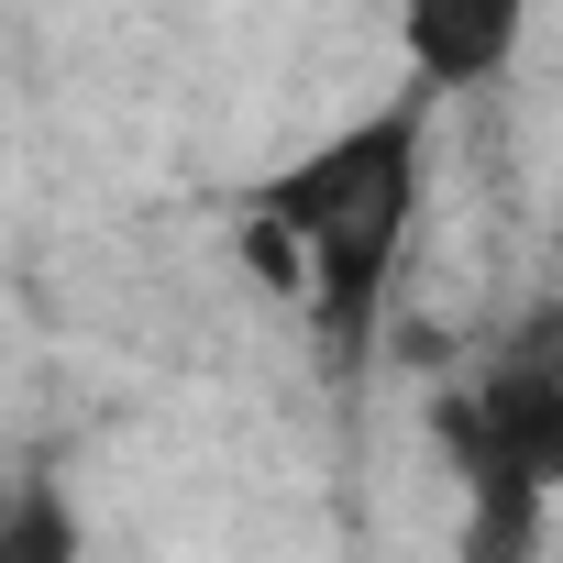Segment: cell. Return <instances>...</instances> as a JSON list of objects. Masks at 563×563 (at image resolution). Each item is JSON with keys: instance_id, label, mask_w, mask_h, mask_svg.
<instances>
[{"instance_id": "3", "label": "cell", "mask_w": 563, "mask_h": 563, "mask_svg": "<svg viewBox=\"0 0 563 563\" xmlns=\"http://www.w3.org/2000/svg\"><path fill=\"white\" fill-rule=\"evenodd\" d=\"M530 34V0H398V45H409V78L431 100H464L486 89Z\"/></svg>"}, {"instance_id": "1", "label": "cell", "mask_w": 563, "mask_h": 563, "mask_svg": "<svg viewBox=\"0 0 563 563\" xmlns=\"http://www.w3.org/2000/svg\"><path fill=\"white\" fill-rule=\"evenodd\" d=\"M420 144H431V89L343 122L299 166H276L243 210L254 265H276L310 299V343L332 376H365V354H376L398 254H409V210H420Z\"/></svg>"}, {"instance_id": "4", "label": "cell", "mask_w": 563, "mask_h": 563, "mask_svg": "<svg viewBox=\"0 0 563 563\" xmlns=\"http://www.w3.org/2000/svg\"><path fill=\"white\" fill-rule=\"evenodd\" d=\"M0 563H89V541H78V508L34 475L23 497H12V530H0Z\"/></svg>"}, {"instance_id": "2", "label": "cell", "mask_w": 563, "mask_h": 563, "mask_svg": "<svg viewBox=\"0 0 563 563\" xmlns=\"http://www.w3.org/2000/svg\"><path fill=\"white\" fill-rule=\"evenodd\" d=\"M431 442L464 486V563H530L541 508L563 497V310L519 321L431 409Z\"/></svg>"}]
</instances>
